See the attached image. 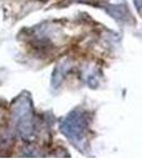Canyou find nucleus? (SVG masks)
I'll list each match as a JSON object with an SVG mask.
<instances>
[{
	"mask_svg": "<svg viewBox=\"0 0 142 160\" xmlns=\"http://www.w3.org/2000/svg\"><path fill=\"white\" fill-rule=\"evenodd\" d=\"M90 117L84 109H75L61 120L59 128L62 135L77 148H84L89 130Z\"/></svg>",
	"mask_w": 142,
	"mask_h": 160,
	"instance_id": "obj_1",
	"label": "nucleus"
},
{
	"mask_svg": "<svg viewBox=\"0 0 142 160\" xmlns=\"http://www.w3.org/2000/svg\"><path fill=\"white\" fill-rule=\"evenodd\" d=\"M12 118L15 129L20 138L31 141L35 137V120L33 106L29 95L22 94L12 105Z\"/></svg>",
	"mask_w": 142,
	"mask_h": 160,
	"instance_id": "obj_2",
	"label": "nucleus"
},
{
	"mask_svg": "<svg viewBox=\"0 0 142 160\" xmlns=\"http://www.w3.org/2000/svg\"><path fill=\"white\" fill-rule=\"evenodd\" d=\"M73 66V61L69 58H63L57 63L51 75V87L53 89H58L65 79L66 75L69 73Z\"/></svg>",
	"mask_w": 142,
	"mask_h": 160,
	"instance_id": "obj_3",
	"label": "nucleus"
},
{
	"mask_svg": "<svg viewBox=\"0 0 142 160\" xmlns=\"http://www.w3.org/2000/svg\"><path fill=\"white\" fill-rule=\"evenodd\" d=\"M106 12L113 17L115 20L119 22H128L130 19V13L128 8L125 4H109L107 8H105Z\"/></svg>",
	"mask_w": 142,
	"mask_h": 160,
	"instance_id": "obj_4",
	"label": "nucleus"
},
{
	"mask_svg": "<svg viewBox=\"0 0 142 160\" xmlns=\"http://www.w3.org/2000/svg\"><path fill=\"white\" fill-rule=\"evenodd\" d=\"M86 81L88 83V86L92 89H96L99 84V74L96 72H90L86 77Z\"/></svg>",
	"mask_w": 142,
	"mask_h": 160,
	"instance_id": "obj_5",
	"label": "nucleus"
},
{
	"mask_svg": "<svg viewBox=\"0 0 142 160\" xmlns=\"http://www.w3.org/2000/svg\"><path fill=\"white\" fill-rule=\"evenodd\" d=\"M135 1V4H136V8L138 10V13L141 12V0H134Z\"/></svg>",
	"mask_w": 142,
	"mask_h": 160,
	"instance_id": "obj_6",
	"label": "nucleus"
}]
</instances>
